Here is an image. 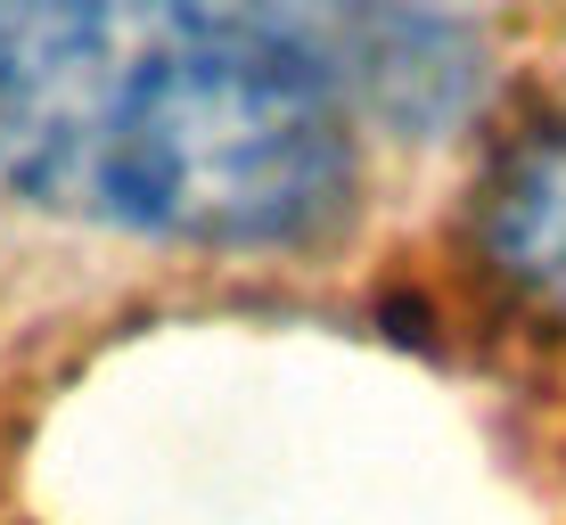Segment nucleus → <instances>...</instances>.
Returning a JSON list of instances; mask_svg holds the SVG:
<instances>
[{
	"instance_id": "1",
	"label": "nucleus",
	"mask_w": 566,
	"mask_h": 525,
	"mask_svg": "<svg viewBox=\"0 0 566 525\" xmlns=\"http://www.w3.org/2000/svg\"><path fill=\"white\" fill-rule=\"evenodd\" d=\"M345 198H354V115L271 66L263 50L206 33L172 0V33L132 83L91 222L213 255H263L321 239Z\"/></svg>"
},
{
	"instance_id": "2",
	"label": "nucleus",
	"mask_w": 566,
	"mask_h": 525,
	"mask_svg": "<svg viewBox=\"0 0 566 525\" xmlns=\"http://www.w3.org/2000/svg\"><path fill=\"white\" fill-rule=\"evenodd\" d=\"M172 0H0V181L50 213H99L132 83Z\"/></svg>"
},
{
	"instance_id": "3",
	"label": "nucleus",
	"mask_w": 566,
	"mask_h": 525,
	"mask_svg": "<svg viewBox=\"0 0 566 525\" xmlns=\"http://www.w3.org/2000/svg\"><path fill=\"white\" fill-rule=\"evenodd\" d=\"M206 33L263 50L345 115L443 124L476 91V33L419 0H181Z\"/></svg>"
},
{
	"instance_id": "4",
	"label": "nucleus",
	"mask_w": 566,
	"mask_h": 525,
	"mask_svg": "<svg viewBox=\"0 0 566 525\" xmlns=\"http://www.w3.org/2000/svg\"><path fill=\"white\" fill-rule=\"evenodd\" d=\"M484 263L517 296L566 313V124L525 140L484 198Z\"/></svg>"
}]
</instances>
